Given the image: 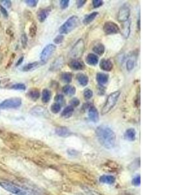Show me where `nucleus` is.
<instances>
[{
    "label": "nucleus",
    "instance_id": "393cba45",
    "mask_svg": "<svg viewBox=\"0 0 173 195\" xmlns=\"http://www.w3.org/2000/svg\"><path fill=\"white\" fill-rule=\"evenodd\" d=\"M98 15V13L97 12H94L92 13H91L87 16H85V18H84L83 22L84 25H88L90 23L92 22V21L96 18V17Z\"/></svg>",
    "mask_w": 173,
    "mask_h": 195
},
{
    "label": "nucleus",
    "instance_id": "f3484780",
    "mask_svg": "<svg viewBox=\"0 0 173 195\" xmlns=\"http://www.w3.org/2000/svg\"><path fill=\"white\" fill-rule=\"evenodd\" d=\"M125 139L129 140V141H134L136 138V132L134 128L128 129L124 135Z\"/></svg>",
    "mask_w": 173,
    "mask_h": 195
},
{
    "label": "nucleus",
    "instance_id": "6e6552de",
    "mask_svg": "<svg viewBox=\"0 0 173 195\" xmlns=\"http://www.w3.org/2000/svg\"><path fill=\"white\" fill-rule=\"evenodd\" d=\"M131 16V9L127 4L123 5L119 10L117 18L120 22H125L129 19Z\"/></svg>",
    "mask_w": 173,
    "mask_h": 195
},
{
    "label": "nucleus",
    "instance_id": "473e14b6",
    "mask_svg": "<svg viewBox=\"0 0 173 195\" xmlns=\"http://www.w3.org/2000/svg\"><path fill=\"white\" fill-rule=\"evenodd\" d=\"M10 89H14V90H25L26 86L23 83H16L12 85Z\"/></svg>",
    "mask_w": 173,
    "mask_h": 195
},
{
    "label": "nucleus",
    "instance_id": "c9c22d12",
    "mask_svg": "<svg viewBox=\"0 0 173 195\" xmlns=\"http://www.w3.org/2000/svg\"><path fill=\"white\" fill-rule=\"evenodd\" d=\"M64 39V36L63 35H58V36H57L55 39H54V43L56 44H60L63 42Z\"/></svg>",
    "mask_w": 173,
    "mask_h": 195
},
{
    "label": "nucleus",
    "instance_id": "f03ea898",
    "mask_svg": "<svg viewBox=\"0 0 173 195\" xmlns=\"http://www.w3.org/2000/svg\"><path fill=\"white\" fill-rule=\"evenodd\" d=\"M79 24V20L77 16H72L69 17L65 22L58 29L61 35L68 34L70 32L76 29Z\"/></svg>",
    "mask_w": 173,
    "mask_h": 195
},
{
    "label": "nucleus",
    "instance_id": "a18cd8bd",
    "mask_svg": "<svg viewBox=\"0 0 173 195\" xmlns=\"http://www.w3.org/2000/svg\"><path fill=\"white\" fill-rule=\"evenodd\" d=\"M86 3V0H79V1H77V6L79 9L81 8L84 6V5H85Z\"/></svg>",
    "mask_w": 173,
    "mask_h": 195
},
{
    "label": "nucleus",
    "instance_id": "49530a36",
    "mask_svg": "<svg viewBox=\"0 0 173 195\" xmlns=\"http://www.w3.org/2000/svg\"><path fill=\"white\" fill-rule=\"evenodd\" d=\"M3 2H4L3 4H4L5 6L7 8H10V6H11V2L7 0V1H3Z\"/></svg>",
    "mask_w": 173,
    "mask_h": 195
},
{
    "label": "nucleus",
    "instance_id": "c03bdc74",
    "mask_svg": "<svg viewBox=\"0 0 173 195\" xmlns=\"http://www.w3.org/2000/svg\"><path fill=\"white\" fill-rule=\"evenodd\" d=\"M0 10H1V13L3 14V15L5 16V17H8L7 10L4 7H3L2 5H0Z\"/></svg>",
    "mask_w": 173,
    "mask_h": 195
},
{
    "label": "nucleus",
    "instance_id": "b1692460",
    "mask_svg": "<svg viewBox=\"0 0 173 195\" xmlns=\"http://www.w3.org/2000/svg\"><path fill=\"white\" fill-rule=\"evenodd\" d=\"M47 112V111L45 109V108H43L41 106H36L35 107L32 108V109L31 110V113L32 114V115H38V116L44 115V114L46 113Z\"/></svg>",
    "mask_w": 173,
    "mask_h": 195
},
{
    "label": "nucleus",
    "instance_id": "2eb2a0df",
    "mask_svg": "<svg viewBox=\"0 0 173 195\" xmlns=\"http://www.w3.org/2000/svg\"><path fill=\"white\" fill-rule=\"evenodd\" d=\"M51 12V9L46 8L40 10V11L38 13V19L40 22H44L46 20L47 16H49Z\"/></svg>",
    "mask_w": 173,
    "mask_h": 195
},
{
    "label": "nucleus",
    "instance_id": "aec40b11",
    "mask_svg": "<svg viewBox=\"0 0 173 195\" xmlns=\"http://www.w3.org/2000/svg\"><path fill=\"white\" fill-rule=\"evenodd\" d=\"M100 182L105 184H109V185H112L116 182V179L113 176L110 175H103L100 177L99 178Z\"/></svg>",
    "mask_w": 173,
    "mask_h": 195
},
{
    "label": "nucleus",
    "instance_id": "8fccbe9b",
    "mask_svg": "<svg viewBox=\"0 0 173 195\" xmlns=\"http://www.w3.org/2000/svg\"><path fill=\"white\" fill-rule=\"evenodd\" d=\"M2 59H3L2 55H0V62H1V61L2 60Z\"/></svg>",
    "mask_w": 173,
    "mask_h": 195
},
{
    "label": "nucleus",
    "instance_id": "a211bd4d",
    "mask_svg": "<svg viewBox=\"0 0 173 195\" xmlns=\"http://www.w3.org/2000/svg\"><path fill=\"white\" fill-rule=\"evenodd\" d=\"M86 61L91 66H95L99 62V58L94 53H89L86 58Z\"/></svg>",
    "mask_w": 173,
    "mask_h": 195
},
{
    "label": "nucleus",
    "instance_id": "9b49d317",
    "mask_svg": "<svg viewBox=\"0 0 173 195\" xmlns=\"http://www.w3.org/2000/svg\"><path fill=\"white\" fill-rule=\"evenodd\" d=\"M99 67L101 69H102L104 71L106 72H110L111 70L113 69V65L112 62L110 60V59H102L100 62Z\"/></svg>",
    "mask_w": 173,
    "mask_h": 195
},
{
    "label": "nucleus",
    "instance_id": "39448f33",
    "mask_svg": "<svg viewBox=\"0 0 173 195\" xmlns=\"http://www.w3.org/2000/svg\"><path fill=\"white\" fill-rule=\"evenodd\" d=\"M84 50V40L80 39H79L73 47L72 48L71 51L69 53V56L73 59H77L83 55Z\"/></svg>",
    "mask_w": 173,
    "mask_h": 195
},
{
    "label": "nucleus",
    "instance_id": "f704fd0d",
    "mask_svg": "<svg viewBox=\"0 0 173 195\" xmlns=\"http://www.w3.org/2000/svg\"><path fill=\"white\" fill-rule=\"evenodd\" d=\"M37 31V27L35 23H32L29 29V35L31 37H34L36 35Z\"/></svg>",
    "mask_w": 173,
    "mask_h": 195
},
{
    "label": "nucleus",
    "instance_id": "c85d7f7f",
    "mask_svg": "<svg viewBox=\"0 0 173 195\" xmlns=\"http://www.w3.org/2000/svg\"><path fill=\"white\" fill-rule=\"evenodd\" d=\"M40 63L39 62H34V63H31L29 64H28L27 65H25V67H24L23 68V71L24 72H28V71H31V70H34L35 68H36L38 67L39 66Z\"/></svg>",
    "mask_w": 173,
    "mask_h": 195
},
{
    "label": "nucleus",
    "instance_id": "20e7f679",
    "mask_svg": "<svg viewBox=\"0 0 173 195\" xmlns=\"http://www.w3.org/2000/svg\"><path fill=\"white\" fill-rule=\"evenodd\" d=\"M0 185H1L5 190L13 193L16 195H31V194L24 189H21L18 186H16L14 184L7 182H1L0 183Z\"/></svg>",
    "mask_w": 173,
    "mask_h": 195
},
{
    "label": "nucleus",
    "instance_id": "412c9836",
    "mask_svg": "<svg viewBox=\"0 0 173 195\" xmlns=\"http://www.w3.org/2000/svg\"><path fill=\"white\" fill-rule=\"evenodd\" d=\"M109 75L104 73H98L97 74V81L100 86L106 84L109 81Z\"/></svg>",
    "mask_w": 173,
    "mask_h": 195
},
{
    "label": "nucleus",
    "instance_id": "de8ad7c7",
    "mask_svg": "<svg viewBox=\"0 0 173 195\" xmlns=\"http://www.w3.org/2000/svg\"><path fill=\"white\" fill-rule=\"evenodd\" d=\"M24 57L22 56V57H21L19 59V60L18 61L17 63H16V67L19 66L20 64H21V63H22V62H23V61H24Z\"/></svg>",
    "mask_w": 173,
    "mask_h": 195
},
{
    "label": "nucleus",
    "instance_id": "f257e3e1",
    "mask_svg": "<svg viewBox=\"0 0 173 195\" xmlns=\"http://www.w3.org/2000/svg\"><path fill=\"white\" fill-rule=\"evenodd\" d=\"M96 135L99 143L106 149L114 147L116 136L114 132L109 126H100L96 129Z\"/></svg>",
    "mask_w": 173,
    "mask_h": 195
},
{
    "label": "nucleus",
    "instance_id": "4be33fe9",
    "mask_svg": "<svg viewBox=\"0 0 173 195\" xmlns=\"http://www.w3.org/2000/svg\"><path fill=\"white\" fill-rule=\"evenodd\" d=\"M74 112V107L72 105L67 106L61 113V116L64 118H69L71 117Z\"/></svg>",
    "mask_w": 173,
    "mask_h": 195
},
{
    "label": "nucleus",
    "instance_id": "72a5a7b5",
    "mask_svg": "<svg viewBox=\"0 0 173 195\" xmlns=\"http://www.w3.org/2000/svg\"><path fill=\"white\" fill-rule=\"evenodd\" d=\"M83 95L86 100H90L93 96V91L90 89H86L84 91Z\"/></svg>",
    "mask_w": 173,
    "mask_h": 195
},
{
    "label": "nucleus",
    "instance_id": "a878e982",
    "mask_svg": "<svg viewBox=\"0 0 173 195\" xmlns=\"http://www.w3.org/2000/svg\"><path fill=\"white\" fill-rule=\"evenodd\" d=\"M63 93L68 96H72L76 93V88L72 85H66L62 88Z\"/></svg>",
    "mask_w": 173,
    "mask_h": 195
},
{
    "label": "nucleus",
    "instance_id": "e433bc0d",
    "mask_svg": "<svg viewBox=\"0 0 173 195\" xmlns=\"http://www.w3.org/2000/svg\"><path fill=\"white\" fill-rule=\"evenodd\" d=\"M21 44H22L23 48H25L27 46V44H28V36H27L26 34L24 33L22 34V35H21Z\"/></svg>",
    "mask_w": 173,
    "mask_h": 195
},
{
    "label": "nucleus",
    "instance_id": "0eeeda50",
    "mask_svg": "<svg viewBox=\"0 0 173 195\" xmlns=\"http://www.w3.org/2000/svg\"><path fill=\"white\" fill-rule=\"evenodd\" d=\"M56 46L53 44H50L47 45L44 49L40 54V60L42 63H46L50 59L53 53L56 50Z\"/></svg>",
    "mask_w": 173,
    "mask_h": 195
},
{
    "label": "nucleus",
    "instance_id": "1a4fd4ad",
    "mask_svg": "<svg viewBox=\"0 0 173 195\" xmlns=\"http://www.w3.org/2000/svg\"><path fill=\"white\" fill-rule=\"evenodd\" d=\"M120 29L119 26L116 23L110 21L105 22L103 26V31L105 35H107L117 34L120 32Z\"/></svg>",
    "mask_w": 173,
    "mask_h": 195
},
{
    "label": "nucleus",
    "instance_id": "7c9ffc66",
    "mask_svg": "<svg viewBox=\"0 0 173 195\" xmlns=\"http://www.w3.org/2000/svg\"><path fill=\"white\" fill-rule=\"evenodd\" d=\"M135 60L133 59H129L127 61V64H126V67H127V70H128V72L132 71V70L135 67Z\"/></svg>",
    "mask_w": 173,
    "mask_h": 195
},
{
    "label": "nucleus",
    "instance_id": "7ed1b4c3",
    "mask_svg": "<svg viewBox=\"0 0 173 195\" xmlns=\"http://www.w3.org/2000/svg\"><path fill=\"white\" fill-rule=\"evenodd\" d=\"M121 94V92L120 90H117L111 93L107 98L105 104L101 110L102 115H105V114L110 112L113 108L116 105L117 102L119 100Z\"/></svg>",
    "mask_w": 173,
    "mask_h": 195
},
{
    "label": "nucleus",
    "instance_id": "37998d69",
    "mask_svg": "<svg viewBox=\"0 0 173 195\" xmlns=\"http://www.w3.org/2000/svg\"><path fill=\"white\" fill-rule=\"evenodd\" d=\"M70 104L72 107H77L80 104V101L78 100L77 98H74L71 101H70Z\"/></svg>",
    "mask_w": 173,
    "mask_h": 195
},
{
    "label": "nucleus",
    "instance_id": "2f4dec72",
    "mask_svg": "<svg viewBox=\"0 0 173 195\" xmlns=\"http://www.w3.org/2000/svg\"><path fill=\"white\" fill-rule=\"evenodd\" d=\"M61 110V105L58 104V103H55V104H52L51 106V111L52 113L57 114Z\"/></svg>",
    "mask_w": 173,
    "mask_h": 195
},
{
    "label": "nucleus",
    "instance_id": "4c0bfd02",
    "mask_svg": "<svg viewBox=\"0 0 173 195\" xmlns=\"http://www.w3.org/2000/svg\"><path fill=\"white\" fill-rule=\"evenodd\" d=\"M69 5V0H61L60 2V5L62 9H66L68 7Z\"/></svg>",
    "mask_w": 173,
    "mask_h": 195
},
{
    "label": "nucleus",
    "instance_id": "09e8293b",
    "mask_svg": "<svg viewBox=\"0 0 173 195\" xmlns=\"http://www.w3.org/2000/svg\"><path fill=\"white\" fill-rule=\"evenodd\" d=\"M138 28L139 30L140 29V19H139L138 21Z\"/></svg>",
    "mask_w": 173,
    "mask_h": 195
},
{
    "label": "nucleus",
    "instance_id": "79ce46f5",
    "mask_svg": "<svg viewBox=\"0 0 173 195\" xmlns=\"http://www.w3.org/2000/svg\"><path fill=\"white\" fill-rule=\"evenodd\" d=\"M132 183L134 185L139 186L141 184V178H140V176L134 178L132 180Z\"/></svg>",
    "mask_w": 173,
    "mask_h": 195
},
{
    "label": "nucleus",
    "instance_id": "4468645a",
    "mask_svg": "<svg viewBox=\"0 0 173 195\" xmlns=\"http://www.w3.org/2000/svg\"><path fill=\"white\" fill-rule=\"evenodd\" d=\"M69 67L73 70H81L84 68V64L83 62L78 61L77 59H73L69 64Z\"/></svg>",
    "mask_w": 173,
    "mask_h": 195
},
{
    "label": "nucleus",
    "instance_id": "423d86ee",
    "mask_svg": "<svg viewBox=\"0 0 173 195\" xmlns=\"http://www.w3.org/2000/svg\"><path fill=\"white\" fill-rule=\"evenodd\" d=\"M21 105V99L20 98H10L3 101L0 104V109H16Z\"/></svg>",
    "mask_w": 173,
    "mask_h": 195
},
{
    "label": "nucleus",
    "instance_id": "5701e85b",
    "mask_svg": "<svg viewBox=\"0 0 173 195\" xmlns=\"http://www.w3.org/2000/svg\"><path fill=\"white\" fill-rule=\"evenodd\" d=\"M28 96L29 98L33 101H36L40 98V94L39 90L37 89H32L29 90L28 93Z\"/></svg>",
    "mask_w": 173,
    "mask_h": 195
},
{
    "label": "nucleus",
    "instance_id": "bb28decb",
    "mask_svg": "<svg viewBox=\"0 0 173 195\" xmlns=\"http://www.w3.org/2000/svg\"><path fill=\"white\" fill-rule=\"evenodd\" d=\"M51 98V93L50 90H48L47 89L43 90L42 96V100L43 102L45 103V104H47V103H48L50 101Z\"/></svg>",
    "mask_w": 173,
    "mask_h": 195
},
{
    "label": "nucleus",
    "instance_id": "dca6fc26",
    "mask_svg": "<svg viewBox=\"0 0 173 195\" xmlns=\"http://www.w3.org/2000/svg\"><path fill=\"white\" fill-rule=\"evenodd\" d=\"M131 33V21H127L124 22L121 29V34L125 39H128Z\"/></svg>",
    "mask_w": 173,
    "mask_h": 195
},
{
    "label": "nucleus",
    "instance_id": "58836bf2",
    "mask_svg": "<svg viewBox=\"0 0 173 195\" xmlns=\"http://www.w3.org/2000/svg\"><path fill=\"white\" fill-rule=\"evenodd\" d=\"M26 3L27 5H28L29 7H35L37 4H38V1H36V0H26V1L25 2Z\"/></svg>",
    "mask_w": 173,
    "mask_h": 195
},
{
    "label": "nucleus",
    "instance_id": "ea45409f",
    "mask_svg": "<svg viewBox=\"0 0 173 195\" xmlns=\"http://www.w3.org/2000/svg\"><path fill=\"white\" fill-rule=\"evenodd\" d=\"M92 4L94 8H98L103 5V2L102 0H94L92 2Z\"/></svg>",
    "mask_w": 173,
    "mask_h": 195
},
{
    "label": "nucleus",
    "instance_id": "f8f14e48",
    "mask_svg": "<svg viewBox=\"0 0 173 195\" xmlns=\"http://www.w3.org/2000/svg\"><path fill=\"white\" fill-rule=\"evenodd\" d=\"M64 59L62 56L58 57L57 59H55V61H54L50 67V70L51 71H57V70L61 69L64 65Z\"/></svg>",
    "mask_w": 173,
    "mask_h": 195
},
{
    "label": "nucleus",
    "instance_id": "cd10ccee",
    "mask_svg": "<svg viewBox=\"0 0 173 195\" xmlns=\"http://www.w3.org/2000/svg\"><path fill=\"white\" fill-rule=\"evenodd\" d=\"M93 51L97 55H102L105 51V48L103 44H101V43H99V44L94 46L93 48Z\"/></svg>",
    "mask_w": 173,
    "mask_h": 195
},
{
    "label": "nucleus",
    "instance_id": "9d476101",
    "mask_svg": "<svg viewBox=\"0 0 173 195\" xmlns=\"http://www.w3.org/2000/svg\"><path fill=\"white\" fill-rule=\"evenodd\" d=\"M88 117L90 118V120L94 123H96L99 121V112L95 106L94 105L90 106L89 111H88Z\"/></svg>",
    "mask_w": 173,
    "mask_h": 195
},
{
    "label": "nucleus",
    "instance_id": "a19ab883",
    "mask_svg": "<svg viewBox=\"0 0 173 195\" xmlns=\"http://www.w3.org/2000/svg\"><path fill=\"white\" fill-rule=\"evenodd\" d=\"M55 101L59 104H62L64 101V96L62 94H58L55 97Z\"/></svg>",
    "mask_w": 173,
    "mask_h": 195
},
{
    "label": "nucleus",
    "instance_id": "6ab92c4d",
    "mask_svg": "<svg viewBox=\"0 0 173 195\" xmlns=\"http://www.w3.org/2000/svg\"><path fill=\"white\" fill-rule=\"evenodd\" d=\"M77 80L78 83L83 86L87 85L89 81L88 77L86 74L83 73H80L77 75Z\"/></svg>",
    "mask_w": 173,
    "mask_h": 195
},
{
    "label": "nucleus",
    "instance_id": "c756f323",
    "mask_svg": "<svg viewBox=\"0 0 173 195\" xmlns=\"http://www.w3.org/2000/svg\"><path fill=\"white\" fill-rule=\"evenodd\" d=\"M61 79L64 83H69L72 81V74L70 72H64L61 74Z\"/></svg>",
    "mask_w": 173,
    "mask_h": 195
},
{
    "label": "nucleus",
    "instance_id": "ddd939ff",
    "mask_svg": "<svg viewBox=\"0 0 173 195\" xmlns=\"http://www.w3.org/2000/svg\"><path fill=\"white\" fill-rule=\"evenodd\" d=\"M56 134L62 137H67L72 135V132L66 127H58L55 129Z\"/></svg>",
    "mask_w": 173,
    "mask_h": 195
}]
</instances>
